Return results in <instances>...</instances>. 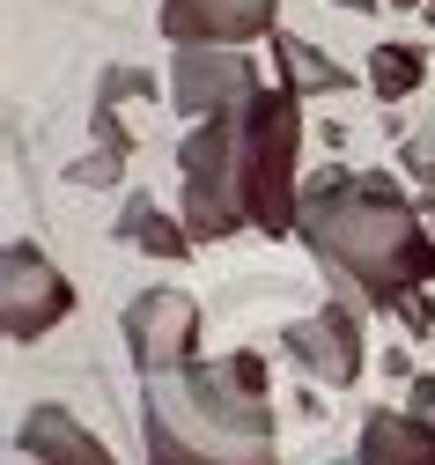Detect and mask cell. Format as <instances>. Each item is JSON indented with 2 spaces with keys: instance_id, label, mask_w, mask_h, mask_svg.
I'll return each instance as SVG.
<instances>
[{
  "instance_id": "30bf717a",
  "label": "cell",
  "mask_w": 435,
  "mask_h": 465,
  "mask_svg": "<svg viewBox=\"0 0 435 465\" xmlns=\"http://www.w3.org/2000/svg\"><path fill=\"white\" fill-rule=\"evenodd\" d=\"M354 465H435V421L406 414V406H377V414L361 421Z\"/></svg>"
},
{
  "instance_id": "9a60e30c",
  "label": "cell",
  "mask_w": 435,
  "mask_h": 465,
  "mask_svg": "<svg viewBox=\"0 0 435 465\" xmlns=\"http://www.w3.org/2000/svg\"><path fill=\"white\" fill-rule=\"evenodd\" d=\"M399 163H406V178L435 193V104H428V119L399 134Z\"/></svg>"
},
{
  "instance_id": "ba28073f",
  "label": "cell",
  "mask_w": 435,
  "mask_h": 465,
  "mask_svg": "<svg viewBox=\"0 0 435 465\" xmlns=\"http://www.w3.org/2000/svg\"><path fill=\"white\" fill-rule=\"evenodd\" d=\"M281 30V0H163L170 45H252Z\"/></svg>"
},
{
  "instance_id": "7a4b0ae2",
  "label": "cell",
  "mask_w": 435,
  "mask_h": 465,
  "mask_svg": "<svg viewBox=\"0 0 435 465\" xmlns=\"http://www.w3.org/2000/svg\"><path fill=\"white\" fill-rule=\"evenodd\" d=\"M302 96L252 89L243 104L214 111L207 126L184 134L177 148V185H184V229L193 244H222V237H295L302 222Z\"/></svg>"
},
{
  "instance_id": "2e32d148",
  "label": "cell",
  "mask_w": 435,
  "mask_h": 465,
  "mask_svg": "<svg viewBox=\"0 0 435 465\" xmlns=\"http://www.w3.org/2000/svg\"><path fill=\"white\" fill-rule=\"evenodd\" d=\"M406 414H428V421H435V377H413V399H406Z\"/></svg>"
},
{
  "instance_id": "8fae6325",
  "label": "cell",
  "mask_w": 435,
  "mask_h": 465,
  "mask_svg": "<svg viewBox=\"0 0 435 465\" xmlns=\"http://www.w3.org/2000/svg\"><path fill=\"white\" fill-rule=\"evenodd\" d=\"M133 96H155V74H141V67H111L104 82H96V155H111V163H126L133 155V126H126V104Z\"/></svg>"
},
{
  "instance_id": "3957f363",
  "label": "cell",
  "mask_w": 435,
  "mask_h": 465,
  "mask_svg": "<svg viewBox=\"0 0 435 465\" xmlns=\"http://www.w3.org/2000/svg\"><path fill=\"white\" fill-rule=\"evenodd\" d=\"M148 465H281V414L259 347L184 362L141 384Z\"/></svg>"
},
{
  "instance_id": "e0dca14e",
  "label": "cell",
  "mask_w": 435,
  "mask_h": 465,
  "mask_svg": "<svg viewBox=\"0 0 435 465\" xmlns=\"http://www.w3.org/2000/svg\"><path fill=\"white\" fill-rule=\"evenodd\" d=\"M340 8H354V15H369V8H384V0H340Z\"/></svg>"
},
{
  "instance_id": "5b68a950",
  "label": "cell",
  "mask_w": 435,
  "mask_h": 465,
  "mask_svg": "<svg viewBox=\"0 0 435 465\" xmlns=\"http://www.w3.org/2000/svg\"><path fill=\"white\" fill-rule=\"evenodd\" d=\"M252 89H266V82H259V60L243 45H177L170 52V111L193 119V126H207L229 104H243Z\"/></svg>"
},
{
  "instance_id": "7c38bea8",
  "label": "cell",
  "mask_w": 435,
  "mask_h": 465,
  "mask_svg": "<svg viewBox=\"0 0 435 465\" xmlns=\"http://www.w3.org/2000/svg\"><path fill=\"white\" fill-rule=\"evenodd\" d=\"M273 67H281V89L288 96H340V89H354V74L332 60V52H318V45L295 37V30H273Z\"/></svg>"
},
{
  "instance_id": "6da1fadb",
  "label": "cell",
  "mask_w": 435,
  "mask_h": 465,
  "mask_svg": "<svg viewBox=\"0 0 435 465\" xmlns=\"http://www.w3.org/2000/svg\"><path fill=\"white\" fill-rule=\"evenodd\" d=\"M295 237L332 296L399 318L413 340L435 332V222L384 170H325L318 185H302Z\"/></svg>"
},
{
  "instance_id": "5bb4252c",
  "label": "cell",
  "mask_w": 435,
  "mask_h": 465,
  "mask_svg": "<svg viewBox=\"0 0 435 465\" xmlns=\"http://www.w3.org/2000/svg\"><path fill=\"white\" fill-rule=\"evenodd\" d=\"M428 82V52L420 45H377V52H369V89H377V104H406L413 89Z\"/></svg>"
},
{
  "instance_id": "52a82bcc",
  "label": "cell",
  "mask_w": 435,
  "mask_h": 465,
  "mask_svg": "<svg viewBox=\"0 0 435 465\" xmlns=\"http://www.w3.org/2000/svg\"><path fill=\"white\" fill-rule=\"evenodd\" d=\"M361 303H347V296H332L325 311H310V318H295L288 332H281V355L310 377V384H332V391H347L354 377H361Z\"/></svg>"
},
{
  "instance_id": "d6986e66",
  "label": "cell",
  "mask_w": 435,
  "mask_h": 465,
  "mask_svg": "<svg viewBox=\"0 0 435 465\" xmlns=\"http://www.w3.org/2000/svg\"><path fill=\"white\" fill-rule=\"evenodd\" d=\"M420 15H428V30H435V0H428V8H420Z\"/></svg>"
},
{
  "instance_id": "9c48e42d",
  "label": "cell",
  "mask_w": 435,
  "mask_h": 465,
  "mask_svg": "<svg viewBox=\"0 0 435 465\" xmlns=\"http://www.w3.org/2000/svg\"><path fill=\"white\" fill-rule=\"evenodd\" d=\"M15 450L30 465H118L104 436H89L67 406H30L23 429H15Z\"/></svg>"
},
{
  "instance_id": "4fadbf2b",
  "label": "cell",
  "mask_w": 435,
  "mask_h": 465,
  "mask_svg": "<svg viewBox=\"0 0 435 465\" xmlns=\"http://www.w3.org/2000/svg\"><path fill=\"white\" fill-rule=\"evenodd\" d=\"M118 244H133V252H148V259H193V229H184L177 214H163L155 207V193H133L126 200V214H118Z\"/></svg>"
},
{
  "instance_id": "8992f818",
  "label": "cell",
  "mask_w": 435,
  "mask_h": 465,
  "mask_svg": "<svg viewBox=\"0 0 435 465\" xmlns=\"http://www.w3.org/2000/svg\"><path fill=\"white\" fill-rule=\"evenodd\" d=\"M67 311H74V281L30 237H15L0 252V325H8V340H44Z\"/></svg>"
},
{
  "instance_id": "ac0fdd59",
  "label": "cell",
  "mask_w": 435,
  "mask_h": 465,
  "mask_svg": "<svg viewBox=\"0 0 435 465\" xmlns=\"http://www.w3.org/2000/svg\"><path fill=\"white\" fill-rule=\"evenodd\" d=\"M391 8H428V0H391Z\"/></svg>"
},
{
  "instance_id": "277c9868",
  "label": "cell",
  "mask_w": 435,
  "mask_h": 465,
  "mask_svg": "<svg viewBox=\"0 0 435 465\" xmlns=\"http://www.w3.org/2000/svg\"><path fill=\"white\" fill-rule=\"evenodd\" d=\"M118 332H126V355H133L141 384L200 362V303L184 288H141L126 303V318H118Z\"/></svg>"
}]
</instances>
